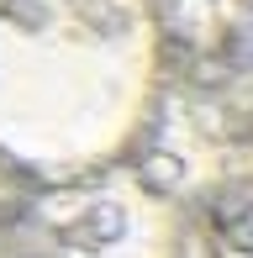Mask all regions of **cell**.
I'll use <instances>...</instances> for the list:
<instances>
[{
  "label": "cell",
  "mask_w": 253,
  "mask_h": 258,
  "mask_svg": "<svg viewBox=\"0 0 253 258\" xmlns=\"http://www.w3.org/2000/svg\"><path fill=\"white\" fill-rule=\"evenodd\" d=\"M158 85L153 0H0V153L85 179L137 137Z\"/></svg>",
  "instance_id": "obj_1"
}]
</instances>
